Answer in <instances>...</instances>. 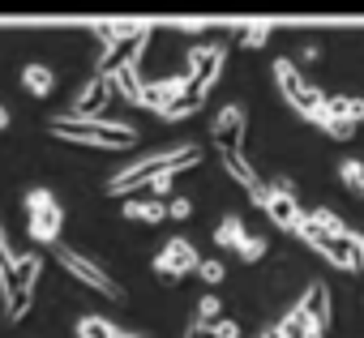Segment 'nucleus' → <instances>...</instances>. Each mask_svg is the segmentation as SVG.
I'll list each match as a JSON object with an SVG mask.
<instances>
[{
  "label": "nucleus",
  "mask_w": 364,
  "mask_h": 338,
  "mask_svg": "<svg viewBox=\"0 0 364 338\" xmlns=\"http://www.w3.org/2000/svg\"><path fill=\"white\" fill-rule=\"evenodd\" d=\"M176 31L180 35H198V31H206V22H176Z\"/></svg>",
  "instance_id": "obj_38"
},
{
  "label": "nucleus",
  "mask_w": 364,
  "mask_h": 338,
  "mask_svg": "<svg viewBox=\"0 0 364 338\" xmlns=\"http://www.w3.org/2000/svg\"><path fill=\"white\" fill-rule=\"evenodd\" d=\"M22 86H26L35 99H48V94L56 90V73H52L48 65H26V69H22Z\"/></svg>",
  "instance_id": "obj_17"
},
{
  "label": "nucleus",
  "mask_w": 364,
  "mask_h": 338,
  "mask_svg": "<svg viewBox=\"0 0 364 338\" xmlns=\"http://www.w3.org/2000/svg\"><path fill=\"white\" fill-rule=\"evenodd\" d=\"M326 116L347 120V124H364V99H351V94H330Z\"/></svg>",
  "instance_id": "obj_18"
},
{
  "label": "nucleus",
  "mask_w": 364,
  "mask_h": 338,
  "mask_svg": "<svg viewBox=\"0 0 364 338\" xmlns=\"http://www.w3.org/2000/svg\"><path fill=\"white\" fill-rule=\"evenodd\" d=\"M43 274V257L39 253H22L5 274V287H0V295H5V317L9 321H22L31 312V300H35V283Z\"/></svg>",
  "instance_id": "obj_3"
},
{
  "label": "nucleus",
  "mask_w": 364,
  "mask_h": 338,
  "mask_svg": "<svg viewBox=\"0 0 364 338\" xmlns=\"http://www.w3.org/2000/svg\"><path fill=\"white\" fill-rule=\"evenodd\" d=\"M304 338H326V329H321V325H313V329H309Z\"/></svg>",
  "instance_id": "obj_40"
},
{
  "label": "nucleus",
  "mask_w": 364,
  "mask_h": 338,
  "mask_svg": "<svg viewBox=\"0 0 364 338\" xmlns=\"http://www.w3.org/2000/svg\"><path fill=\"white\" fill-rule=\"evenodd\" d=\"M198 278L215 287V283H223V278H228V270H223V261H202V266H198Z\"/></svg>",
  "instance_id": "obj_32"
},
{
  "label": "nucleus",
  "mask_w": 364,
  "mask_h": 338,
  "mask_svg": "<svg viewBox=\"0 0 364 338\" xmlns=\"http://www.w3.org/2000/svg\"><path fill=\"white\" fill-rule=\"evenodd\" d=\"M360 193H364V185H360Z\"/></svg>",
  "instance_id": "obj_45"
},
{
  "label": "nucleus",
  "mask_w": 364,
  "mask_h": 338,
  "mask_svg": "<svg viewBox=\"0 0 364 338\" xmlns=\"http://www.w3.org/2000/svg\"><path fill=\"white\" fill-rule=\"evenodd\" d=\"M189 214H193V202H189V197H167V219L185 223Z\"/></svg>",
  "instance_id": "obj_31"
},
{
  "label": "nucleus",
  "mask_w": 364,
  "mask_h": 338,
  "mask_svg": "<svg viewBox=\"0 0 364 338\" xmlns=\"http://www.w3.org/2000/svg\"><path fill=\"white\" fill-rule=\"evenodd\" d=\"M198 266H202V257H198V249L189 244V240H167V249L154 257V274L163 278V283H180L185 274H198Z\"/></svg>",
  "instance_id": "obj_6"
},
{
  "label": "nucleus",
  "mask_w": 364,
  "mask_h": 338,
  "mask_svg": "<svg viewBox=\"0 0 364 338\" xmlns=\"http://www.w3.org/2000/svg\"><path fill=\"white\" fill-rule=\"evenodd\" d=\"M52 253H56V266L69 270V274H73L77 283H86L90 291H99V295H107V300H124V287H120L107 270H99L90 257H82V253H73V249H65V244H56Z\"/></svg>",
  "instance_id": "obj_4"
},
{
  "label": "nucleus",
  "mask_w": 364,
  "mask_h": 338,
  "mask_svg": "<svg viewBox=\"0 0 364 338\" xmlns=\"http://www.w3.org/2000/svg\"><path fill=\"white\" fill-rule=\"evenodd\" d=\"M150 31H154V26H146L141 35H133V39H120L116 48H107V52L99 56V69H95V73L112 77V73H116V69H124V65H141V52H146V43H150Z\"/></svg>",
  "instance_id": "obj_10"
},
{
  "label": "nucleus",
  "mask_w": 364,
  "mask_h": 338,
  "mask_svg": "<svg viewBox=\"0 0 364 338\" xmlns=\"http://www.w3.org/2000/svg\"><path fill=\"white\" fill-rule=\"evenodd\" d=\"M120 338H141V334H120Z\"/></svg>",
  "instance_id": "obj_43"
},
{
  "label": "nucleus",
  "mask_w": 364,
  "mask_h": 338,
  "mask_svg": "<svg viewBox=\"0 0 364 338\" xmlns=\"http://www.w3.org/2000/svg\"><path fill=\"white\" fill-rule=\"evenodd\" d=\"M206 334H210V338H240V325H236V321H223V317H219L215 325H206Z\"/></svg>",
  "instance_id": "obj_33"
},
{
  "label": "nucleus",
  "mask_w": 364,
  "mask_h": 338,
  "mask_svg": "<svg viewBox=\"0 0 364 338\" xmlns=\"http://www.w3.org/2000/svg\"><path fill=\"white\" fill-rule=\"evenodd\" d=\"M219 312H223V300H219V295H202V300H198V325H215Z\"/></svg>",
  "instance_id": "obj_27"
},
{
  "label": "nucleus",
  "mask_w": 364,
  "mask_h": 338,
  "mask_svg": "<svg viewBox=\"0 0 364 338\" xmlns=\"http://www.w3.org/2000/svg\"><path fill=\"white\" fill-rule=\"evenodd\" d=\"M176 176H180V172H167V176H159V180L150 185V193H154V197H167V193H171V180H176Z\"/></svg>",
  "instance_id": "obj_36"
},
{
  "label": "nucleus",
  "mask_w": 364,
  "mask_h": 338,
  "mask_svg": "<svg viewBox=\"0 0 364 338\" xmlns=\"http://www.w3.org/2000/svg\"><path fill=\"white\" fill-rule=\"evenodd\" d=\"M262 210H266V219H270L279 231H291V236H296V231H300V223H304L300 202H296V197H287V193H274V189H270V202H266Z\"/></svg>",
  "instance_id": "obj_12"
},
{
  "label": "nucleus",
  "mask_w": 364,
  "mask_h": 338,
  "mask_svg": "<svg viewBox=\"0 0 364 338\" xmlns=\"http://www.w3.org/2000/svg\"><path fill=\"white\" fill-rule=\"evenodd\" d=\"M14 261H18V253L9 249V236H5V227H0V274H5Z\"/></svg>",
  "instance_id": "obj_35"
},
{
  "label": "nucleus",
  "mask_w": 364,
  "mask_h": 338,
  "mask_svg": "<svg viewBox=\"0 0 364 338\" xmlns=\"http://www.w3.org/2000/svg\"><path fill=\"white\" fill-rule=\"evenodd\" d=\"M56 206H60V202H56L48 189H31V193H26V210H31V219H35V214H48V210H56Z\"/></svg>",
  "instance_id": "obj_25"
},
{
  "label": "nucleus",
  "mask_w": 364,
  "mask_h": 338,
  "mask_svg": "<svg viewBox=\"0 0 364 338\" xmlns=\"http://www.w3.org/2000/svg\"><path fill=\"white\" fill-rule=\"evenodd\" d=\"M52 133L65 141H82V146H99V150H129L137 146V129L129 124H112V120H77V116H56Z\"/></svg>",
  "instance_id": "obj_2"
},
{
  "label": "nucleus",
  "mask_w": 364,
  "mask_h": 338,
  "mask_svg": "<svg viewBox=\"0 0 364 338\" xmlns=\"http://www.w3.org/2000/svg\"><path fill=\"white\" fill-rule=\"evenodd\" d=\"M124 219L133 223H163L167 219V202H124Z\"/></svg>",
  "instance_id": "obj_20"
},
{
  "label": "nucleus",
  "mask_w": 364,
  "mask_h": 338,
  "mask_svg": "<svg viewBox=\"0 0 364 338\" xmlns=\"http://www.w3.org/2000/svg\"><path fill=\"white\" fill-rule=\"evenodd\" d=\"M0 287H5V278H0Z\"/></svg>",
  "instance_id": "obj_44"
},
{
  "label": "nucleus",
  "mask_w": 364,
  "mask_h": 338,
  "mask_svg": "<svg viewBox=\"0 0 364 338\" xmlns=\"http://www.w3.org/2000/svg\"><path fill=\"white\" fill-rule=\"evenodd\" d=\"M223 60H228V48L223 43H206V48H193L189 52V82H193V94H210V86L219 82L223 73Z\"/></svg>",
  "instance_id": "obj_7"
},
{
  "label": "nucleus",
  "mask_w": 364,
  "mask_h": 338,
  "mask_svg": "<svg viewBox=\"0 0 364 338\" xmlns=\"http://www.w3.org/2000/svg\"><path fill=\"white\" fill-rule=\"evenodd\" d=\"M198 163H202V150H198V146L159 150V154H150V158L124 167V172H116V176L107 180V193H112V197H129V193H137V189H150L159 176H167V172H189V167H198Z\"/></svg>",
  "instance_id": "obj_1"
},
{
  "label": "nucleus",
  "mask_w": 364,
  "mask_h": 338,
  "mask_svg": "<svg viewBox=\"0 0 364 338\" xmlns=\"http://www.w3.org/2000/svg\"><path fill=\"white\" fill-rule=\"evenodd\" d=\"M351 257H355V274H364V231H351Z\"/></svg>",
  "instance_id": "obj_34"
},
{
  "label": "nucleus",
  "mask_w": 364,
  "mask_h": 338,
  "mask_svg": "<svg viewBox=\"0 0 364 338\" xmlns=\"http://www.w3.org/2000/svg\"><path fill=\"white\" fill-rule=\"evenodd\" d=\"M309 223H313V227H321V231H330V236H351V231H347V223H343L334 210H326V206H317V210L309 214Z\"/></svg>",
  "instance_id": "obj_24"
},
{
  "label": "nucleus",
  "mask_w": 364,
  "mask_h": 338,
  "mask_svg": "<svg viewBox=\"0 0 364 338\" xmlns=\"http://www.w3.org/2000/svg\"><path fill=\"white\" fill-rule=\"evenodd\" d=\"M245 240H249V231H245V223H240L236 214H228V219L215 227V244H219V249H240Z\"/></svg>",
  "instance_id": "obj_21"
},
{
  "label": "nucleus",
  "mask_w": 364,
  "mask_h": 338,
  "mask_svg": "<svg viewBox=\"0 0 364 338\" xmlns=\"http://www.w3.org/2000/svg\"><path fill=\"white\" fill-rule=\"evenodd\" d=\"M274 82H279V90H283L287 103H296V99L309 90V82L300 77V69H296L291 60H274Z\"/></svg>",
  "instance_id": "obj_16"
},
{
  "label": "nucleus",
  "mask_w": 364,
  "mask_h": 338,
  "mask_svg": "<svg viewBox=\"0 0 364 338\" xmlns=\"http://www.w3.org/2000/svg\"><path fill=\"white\" fill-rule=\"evenodd\" d=\"M112 86H116V94H124V103H133V107H141V94H146V82L137 77V65H124V69H116V73H112Z\"/></svg>",
  "instance_id": "obj_15"
},
{
  "label": "nucleus",
  "mask_w": 364,
  "mask_h": 338,
  "mask_svg": "<svg viewBox=\"0 0 364 338\" xmlns=\"http://www.w3.org/2000/svg\"><path fill=\"white\" fill-rule=\"evenodd\" d=\"M338 180H343V185H351V189H360V185H364V163H360V158L338 163Z\"/></svg>",
  "instance_id": "obj_28"
},
{
  "label": "nucleus",
  "mask_w": 364,
  "mask_h": 338,
  "mask_svg": "<svg viewBox=\"0 0 364 338\" xmlns=\"http://www.w3.org/2000/svg\"><path fill=\"white\" fill-rule=\"evenodd\" d=\"M321 129H326V133H330L334 141H351L360 124H347V120H334V116H326V124H321Z\"/></svg>",
  "instance_id": "obj_29"
},
{
  "label": "nucleus",
  "mask_w": 364,
  "mask_h": 338,
  "mask_svg": "<svg viewBox=\"0 0 364 338\" xmlns=\"http://www.w3.org/2000/svg\"><path fill=\"white\" fill-rule=\"evenodd\" d=\"M313 253H321L334 270H343V274H355V257H351V240L347 236H330V231H321V227H313L309 223V214H304V223H300V231H296Z\"/></svg>",
  "instance_id": "obj_5"
},
{
  "label": "nucleus",
  "mask_w": 364,
  "mask_h": 338,
  "mask_svg": "<svg viewBox=\"0 0 364 338\" xmlns=\"http://www.w3.org/2000/svg\"><path fill=\"white\" fill-rule=\"evenodd\" d=\"M5 129H9V107L0 103V133H5Z\"/></svg>",
  "instance_id": "obj_39"
},
{
  "label": "nucleus",
  "mask_w": 364,
  "mask_h": 338,
  "mask_svg": "<svg viewBox=\"0 0 364 338\" xmlns=\"http://www.w3.org/2000/svg\"><path fill=\"white\" fill-rule=\"evenodd\" d=\"M60 231H65V210H60V206L31 219V236H35L39 244H52V249H56V244H60Z\"/></svg>",
  "instance_id": "obj_14"
},
{
  "label": "nucleus",
  "mask_w": 364,
  "mask_h": 338,
  "mask_svg": "<svg viewBox=\"0 0 364 338\" xmlns=\"http://www.w3.org/2000/svg\"><path fill=\"white\" fill-rule=\"evenodd\" d=\"M262 338H283V334H279V325H274V329H266V334H262Z\"/></svg>",
  "instance_id": "obj_42"
},
{
  "label": "nucleus",
  "mask_w": 364,
  "mask_h": 338,
  "mask_svg": "<svg viewBox=\"0 0 364 338\" xmlns=\"http://www.w3.org/2000/svg\"><path fill=\"white\" fill-rule=\"evenodd\" d=\"M77 338H120L107 317H77Z\"/></svg>",
  "instance_id": "obj_22"
},
{
  "label": "nucleus",
  "mask_w": 364,
  "mask_h": 338,
  "mask_svg": "<svg viewBox=\"0 0 364 338\" xmlns=\"http://www.w3.org/2000/svg\"><path fill=\"white\" fill-rule=\"evenodd\" d=\"M236 253H240V261H262V257H266V240H262V236H249Z\"/></svg>",
  "instance_id": "obj_30"
},
{
  "label": "nucleus",
  "mask_w": 364,
  "mask_h": 338,
  "mask_svg": "<svg viewBox=\"0 0 364 338\" xmlns=\"http://www.w3.org/2000/svg\"><path fill=\"white\" fill-rule=\"evenodd\" d=\"M313 325H317V321H313V312H309V308H304V300H300V304L279 321V334H283V338H304Z\"/></svg>",
  "instance_id": "obj_19"
},
{
  "label": "nucleus",
  "mask_w": 364,
  "mask_h": 338,
  "mask_svg": "<svg viewBox=\"0 0 364 338\" xmlns=\"http://www.w3.org/2000/svg\"><path fill=\"white\" fill-rule=\"evenodd\" d=\"M202 103H206V99L189 90L185 99H176V103H171V107H167V111H163L159 120H189V116H198V111H202Z\"/></svg>",
  "instance_id": "obj_23"
},
{
  "label": "nucleus",
  "mask_w": 364,
  "mask_h": 338,
  "mask_svg": "<svg viewBox=\"0 0 364 338\" xmlns=\"http://www.w3.org/2000/svg\"><path fill=\"white\" fill-rule=\"evenodd\" d=\"M112 94H116L112 77L90 73V82L77 90V99H73V111H69V116H77V120H99V111L107 107V99H112Z\"/></svg>",
  "instance_id": "obj_9"
},
{
  "label": "nucleus",
  "mask_w": 364,
  "mask_h": 338,
  "mask_svg": "<svg viewBox=\"0 0 364 338\" xmlns=\"http://www.w3.org/2000/svg\"><path fill=\"white\" fill-rule=\"evenodd\" d=\"M304 308L313 312V321H317L321 329H330V325H334V295H330V287H326V283H313V287L304 291Z\"/></svg>",
  "instance_id": "obj_13"
},
{
  "label": "nucleus",
  "mask_w": 364,
  "mask_h": 338,
  "mask_svg": "<svg viewBox=\"0 0 364 338\" xmlns=\"http://www.w3.org/2000/svg\"><path fill=\"white\" fill-rule=\"evenodd\" d=\"M193 90V82H189V73H176V77H159V82H146V94H141V107L146 111H154V116H163L176 99H185Z\"/></svg>",
  "instance_id": "obj_8"
},
{
  "label": "nucleus",
  "mask_w": 364,
  "mask_h": 338,
  "mask_svg": "<svg viewBox=\"0 0 364 338\" xmlns=\"http://www.w3.org/2000/svg\"><path fill=\"white\" fill-rule=\"evenodd\" d=\"M236 39H240L245 48H266V43H270V26H266V22H253V26H245Z\"/></svg>",
  "instance_id": "obj_26"
},
{
  "label": "nucleus",
  "mask_w": 364,
  "mask_h": 338,
  "mask_svg": "<svg viewBox=\"0 0 364 338\" xmlns=\"http://www.w3.org/2000/svg\"><path fill=\"white\" fill-rule=\"evenodd\" d=\"M185 338H202V325H198V321H193V325H189V334H185Z\"/></svg>",
  "instance_id": "obj_41"
},
{
  "label": "nucleus",
  "mask_w": 364,
  "mask_h": 338,
  "mask_svg": "<svg viewBox=\"0 0 364 338\" xmlns=\"http://www.w3.org/2000/svg\"><path fill=\"white\" fill-rule=\"evenodd\" d=\"M274 193H287V197H296V185L287 180V176H274V185H270Z\"/></svg>",
  "instance_id": "obj_37"
},
{
  "label": "nucleus",
  "mask_w": 364,
  "mask_h": 338,
  "mask_svg": "<svg viewBox=\"0 0 364 338\" xmlns=\"http://www.w3.org/2000/svg\"><path fill=\"white\" fill-rule=\"evenodd\" d=\"M245 124H249L245 107H240V103H228V107L215 116V124H210V137H215V146H219V150H240Z\"/></svg>",
  "instance_id": "obj_11"
}]
</instances>
